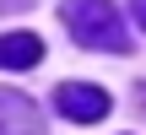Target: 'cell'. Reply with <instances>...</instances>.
Listing matches in <instances>:
<instances>
[{
	"mask_svg": "<svg viewBox=\"0 0 146 135\" xmlns=\"http://www.w3.org/2000/svg\"><path fill=\"white\" fill-rule=\"evenodd\" d=\"M60 16H65V27H70L76 43L103 49V54H130V32H125L114 0H65Z\"/></svg>",
	"mask_w": 146,
	"mask_h": 135,
	"instance_id": "obj_1",
	"label": "cell"
},
{
	"mask_svg": "<svg viewBox=\"0 0 146 135\" xmlns=\"http://www.w3.org/2000/svg\"><path fill=\"white\" fill-rule=\"evenodd\" d=\"M22 5H27V0H0V11H22Z\"/></svg>",
	"mask_w": 146,
	"mask_h": 135,
	"instance_id": "obj_6",
	"label": "cell"
},
{
	"mask_svg": "<svg viewBox=\"0 0 146 135\" xmlns=\"http://www.w3.org/2000/svg\"><path fill=\"white\" fill-rule=\"evenodd\" d=\"M54 108L76 124H98V119H108V92L87 87V81H65V87H54Z\"/></svg>",
	"mask_w": 146,
	"mask_h": 135,
	"instance_id": "obj_2",
	"label": "cell"
},
{
	"mask_svg": "<svg viewBox=\"0 0 146 135\" xmlns=\"http://www.w3.org/2000/svg\"><path fill=\"white\" fill-rule=\"evenodd\" d=\"M0 135H43V119H38L33 97L0 87Z\"/></svg>",
	"mask_w": 146,
	"mask_h": 135,
	"instance_id": "obj_3",
	"label": "cell"
},
{
	"mask_svg": "<svg viewBox=\"0 0 146 135\" xmlns=\"http://www.w3.org/2000/svg\"><path fill=\"white\" fill-rule=\"evenodd\" d=\"M130 11H135V22H141V32H146V0H135Z\"/></svg>",
	"mask_w": 146,
	"mask_h": 135,
	"instance_id": "obj_5",
	"label": "cell"
},
{
	"mask_svg": "<svg viewBox=\"0 0 146 135\" xmlns=\"http://www.w3.org/2000/svg\"><path fill=\"white\" fill-rule=\"evenodd\" d=\"M38 60H43L38 32H0V70H33Z\"/></svg>",
	"mask_w": 146,
	"mask_h": 135,
	"instance_id": "obj_4",
	"label": "cell"
}]
</instances>
